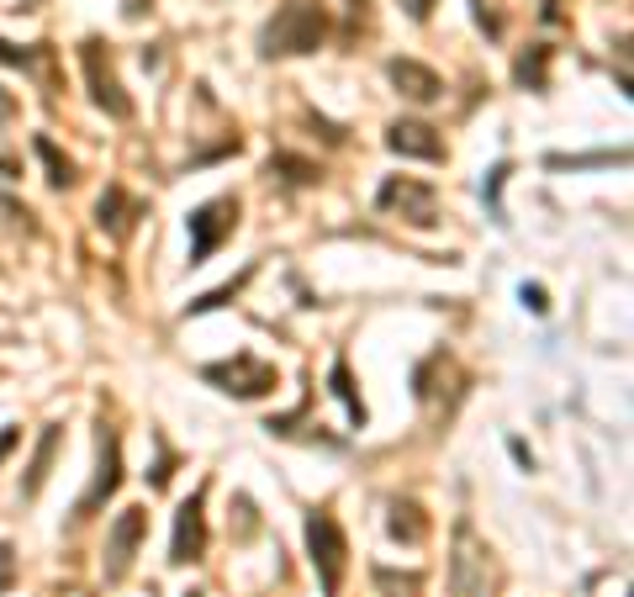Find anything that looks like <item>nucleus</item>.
<instances>
[{
    "label": "nucleus",
    "instance_id": "1",
    "mask_svg": "<svg viewBox=\"0 0 634 597\" xmlns=\"http://www.w3.org/2000/svg\"><path fill=\"white\" fill-rule=\"evenodd\" d=\"M323 37H328V11L312 6V0H286L259 32V53L265 59H296V53H317Z\"/></svg>",
    "mask_w": 634,
    "mask_h": 597
},
{
    "label": "nucleus",
    "instance_id": "2",
    "mask_svg": "<svg viewBox=\"0 0 634 597\" xmlns=\"http://www.w3.org/2000/svg\"><path fill=\"white\" fill-rule=\"evenodd\" d=\"M307 555H312L317 582H323V597H339L344 566H349V539H344L339 518H333L328 508H312L307 513Z\"/></svg>",
    "mask_w": 634,
    "mask_h": 597
},
{
    "label": "nucleus",
    "instance_id": "3",
    "mask_svg": "<svg viewBox=\"0 0 634 597\" xmlns=\"http://www.w3.org/2000/svg\"><path fill=\"white\" fill-rule=\"evenodd\" d=\"M201 381H212L217 391H228V397H270L275 386H281V370H275L270 360H259V354H233V360H222V365H207L201 370Z\"/></svg>",
    "mask_w": 634,
    "mask_h": 597
},
{
    "label": "nucleus",
    "instance_id": "4",
    "mask_svg": "<svg viewBox=\"0 0 634 597\" xmlns=\"http://www.w3.org/2000/svg\"><path fill=\"white\" fill-rule=\"evenodd\" d=\"M80 64H85V85H90V101H96L111 122H127L133 117V101H127V90L117 80V69H111V53L101 37H90V43L80 48Z\"/></svg>",
    "mask_w": 634,
    "mask_h": 597
},
{
    "label": "nucleus",
    "instance_id": "5",
    "mask_svg": "<svg viewBox=\"0 0 634 597\" xmlns=\"http://www.w3.org/2000/svg\"><path fill=\"white\" fill-rule=\"evenodd\" d=\"M376 207L381 212H402V222H413V228H434V222H439V191L428 180L391 175L376 191Z\"/></svg>",
    "mask_w": 634,
    "mask_h": 597
},
{
    "label": "nucleus",
    "instance_id": "6",
    "mask_svg": "<svg viewBox=\"0 0 634 597\" xmlns=\"http://www.w3.org/2000/svg\"><path fill=\"white\" fill-rule=\"evenodd\" d=\"M185 228H191V265H207L222 238L238 228V196H217L207 207H196L185 217Z\"/></svg>",
    "mask_w": 634,
    "mask_h": 597
},
{
    "label": "nucleus",
    "instance_id": "7",
    "mask_svg": "<svg viewBox=\"0 0 634 597\" xmlns=\"http://www.w3.org/2000/svg\"><path fill=\"white\" fill-rule=\"evenodd\" d=\"M143 534H148V513L143 508H122L117 524H111V534H106V561H101L106 587H117L122 576L133 571V555L143 545Z\"/></svg>",
    "mask_w": 634,
    "mask_h": 597
},
{
    "label": "nucleus",
    "instance_id": "8",
    "mask_svg": "<svg viewBox=\"0 0 634 597\" xmlns=\"http://www.w3.org/2000/svg\"><path fill=\"white\" fill-rule=\"evenodd\" d=\"M450 592L455 597H481L487 592V545L476 539V529L455 524V555H450Z\"/></svg>",
    "mask_w": 634,
    "mask_h": 597
},
{
    "label": "nucleus",
    "instance_id": "9",
    "mask_svg": "<svg viewBox=\"0 0 634 597\" xmlns=\"http://www.w3.org/2000/svg\"><path fill=\"white\" fill-rule=\"evenodd\" d=\"M96 450H101V460H96V481H90V492L80 497L74 518L101 513V502H111V497H117V487H122V439H117V428H111V423H101Z\"/></svg>",
    "mask_w": 634,
    "mask_h": 597
},
{
    "label": "nucleus",
    "instance_id": "10",
    "mask_svg": "<svg viewBox=\"0 0 634 597\" xmlns=\"http://www.w3.org/2000/svg\"><path fill=\"white\" fill-rule=\"evenodd\" d=\"M207 555V487H196L191 497L180 502L175 513V539H170V561L175 566H191Z\"/></svg>",
    "mask_w": 634,
    "mask_h": 597
},
{
    "label": "nucleus",
    "instance_id": "11",
    "mask_svg": "<svg viewBox=\"0 0 634 597\" xmlns=\"http://www.w3.org/2000/svg\"><path fill=\"white\" fill-rule=\"evenodd\" d=\"M386 148H391L397 159H428V164H439V159H444L439 127L413 122V117H402V122H391V127H386Z\"/></svg>",
    "mask_w": 634,
    "mask_h": 597
},
{
    "label": "nucleus",
    "instance_id": "12",
    "mask_svg": "<svg viewBox=\"0 0 634 597\" xmlns=\"http://www.w3.org/2000/svg\"><path fill=\"white\" fill-rule=\"evenodd\" d=\"M386 74H391V85H397V96L418 101V106H428V101L444 96V80L428 64H418V59H391Z\"/></svg>",
    "mask_w": 634,
    "mask_h": 597
},
{
    "label": "nucleus",
    "instance_id": "13",
    "mask_svg": "<svg viewBox=\"0 0 634 597\" xmlns=\"http://www.w3.org/2000/svg\"><path fill=\"white\" fill-rule=\"evenodd\" d=\"M143 217V201H133L122 191V185H106L101 191V201H96V222H101V233H111V238H127V228Z\"/></svg>",
    "mask_w": 634,
    "mask_h": 597
},
{
    "label": "nucleus",
    "instance_id": "14",
    "mask_svg": "<svg viewBox=\"0 0 634 597\" xmlns=\"http://www.w3.org/2000/svg\"><path fill=\"white\" fill-rule=\"evenodd\" d=\"M59 439H64V428H59V423H48V428H43V439H37L32 465H27V481H22V497H27V502L43 492V481H48V471H53V455H59Z\"/></svg>",
    "mask_w": 634,
    "mask_h": 597
},
{
    "label": "nucleus",
    "instance_id": "15",
    "mask_svg": "<svg viewBox=\"0 0 634 597\" xmlns=\"http://www.w3.org/2000/svg\"><path fill=\"white\" fill-rule=\"evenodd\" d=\"M32 154L48 164V185H53V191H69V185H74V159L59 154V143H53V138H32Z\"/></svg>",
    "mask_w": 634,
    "mask_h": 597
},
{
    "label": "nucleus",
    "instance_id": "16",
    "mask_svg": "<svg viewBox=\"0 0 634 597\" xmlns=\"http://www.w3.org/2000/svg\"><path fill=\"white\" fill-rule=\"evenodd\" d=\"M328 381H333V397H339V402H344V413H349V423H354V428H365V418H370V413H365L360 391H354V376H349V360H333V376H328Z\"/></svg>",
    "mask_w": 634,
    "mask_h": 597
},
{
    "label": "nucleus",
    "instance_id": "17",
    "mask_svg": "<svg viewBox=\"0 0 634 597\" xmlns=\"http://www.w3.org/2000/svg\"><path fill=\"white\" fill-rule=\"evenodd\" d=\"M423 534H428V524H423V508H418V502H391V539H407V545H418Z\"/></svg>",
    "mask_w": 634,
    "mask_h": 597
},
{
    "label": "nucleus",
    "instance_id": "18",
    "mask_svg": "<svg viewBox=\"0 0 634 597\" xmlns=\"http://www.w3.org/2000/svg\"><path fill=\"white\" fill-rule=\"evenodd\" d=\"M545 69H550V48L545 43H534L529 53H524V59H518V85H524V90H545Z\"/></svg>",
    "mask_w": 634,
    "mask_h": 597
},
{
    "label": "nucleus",
    "instance_id": "19",
    "mask_svg": "<svg viewBox=\"0 0 634 597\" xmlns=\"http://www.w3.org/2000/svg\"><path fill=\"white\" fill-rule=\"evenodd\" d=\"M275 170H281L291 185H317V180H323V170H317L312 159H296V154H275V159H270V175H275Z\"/></svg>",
    "mask_w": 634,
    "mask_h": 597
},
{
    "label": "nucleus",
    "instance_id": "20",
    "mask_svg": "<svg viewBox=\"0 0 634 597\" xmlns=\"http://www.w3.org/2000/svg\"><path fill=\"white\" fill-rule=\"evenodd\" d=\"M376 587L381 592H391V597H418V576H397V571H386V566H376Z\"/></svg>",
    "mask_w": 634,
    "mask_h": 597
},
{
    "label": "nucleus",
    "instance_id": "21",
    "mask_svg": "<svg viewBox=\"0 0 634 597\" xmlns=\"http://www.w3.org/2000/svg\"><path fill=\"white\" fill-rule=\"evenodd\" d=\"M249 275H254V265H249L244 275H238V281H228V286H217L212 296H201V302H191V312H212V307H222V302H233V296L244 291V281H249Z\"/></svg>",
    "mask_w": 634,
    "mask_h": 597
},
{
    "label": "nucleus",
    "instance_id": "22",
    "mask_svg": "<svg viewBox=\"0 0 634 597\" xmlns=\"http://www.w3.org/2000/svg\"><path fill=\"white\" fill-rule=\"evenodd\" d=\"M550 164H555V170H592V164H624V154H576V159L555 154Z\"/></svg>",
    "mask_w": 634,
    "mask_h": 597
},
{
    "label": "nucleus",
    "instance_id": "23",
    "mask_svg": "<svg viewBox=\"0 0 634 597\" xmlns=\"http://www.w3.org/2000/svg\"><path fill=\"white\" fill-rule=\"evenodd\" d=\"M508 175H513L508 164H497V170L487 175V201H492V217H497V222H502V201H497V196H502V180H508Z\"/></svg>",
    "mask_w": 634,
    "mask_h": 597
},
{
    "label": "nucleus",
    "instance_id": "24",
    "mask_svg": "<svg viewBox=\"0 0 634 597\" xmlns=\"http://www.w3.org/2000/svg\"><path fill=\"white\" fill-rule=\"evenodd\" d=\"M16 587V550L0 539V592H11Z\"/></svg>",
    "mask_w": 634,
    "mask_h": 597
},
{
    "label": "nucleus",
    "instance_id": "25",
    "mask_svg": "<svg viewBox=\"0 0 634 597\" xmlns=\"http://www.w3.org/2000/svg\"><path fill=\"white\" fill-rule=\"evenodd\" d=\"M0 64H22V69H32V64H37V53H32V48H16V43H6V37H0Z\"/></svg>",
    "mask_w": 634,
    "mask_h": 597
},
{
    "label": "nucleus",
    "instance_id": "26",
    "mask_svg": "<svg viewBox=\"0 0 634 597\" xmlns=\"http://www.w3.org/2000/svg\"><path fill=\"white\" fill-rule=\"evenodd\" d=\"M518 296H524V307H529V312H539V317L550 312V296H545V286H524Z\"/></svg>",
    "mask_w": 634,
    "mask_h": 597
},
{
    "label": "nucleus",
    "instance_id": "27",
    "mask_svg": "<svg viewBox=\"0 0 634 597\" xmlns=\"http://www.w3.org/2000/svg\"><path fill=\"white\" fill-rule=\"evenodd\" d=\"M407 6V16H413V22H428V11H434V0H402Z\"/></svg>",
    "mask_w": 634,
    "mask_h": 597
},
{
    "label": "nucleus",
    "instance_id": "28",
    "mask_svg": "<svg viewBox=\"0 0 634 597\" xmlns=\"http://www.w3.org/2000/svg\"><path fill=\"white\" fill-rule=\"evenodd\" d=\"M11 117H16V96H11L6 85H0V122H11Z\"/></svg>",
    "mask_w": 634,
    "mask_h": 597
},
{
    "label": "nucleus",
    "instance_id": "29",
    "mask_svg": "<svg viewBox=\"0 0 634 597\" xmlns=\"http://www.w3.org/2000/svg\"><path fill=\"white\" fill-rule=\"evenodd\" d=\"M16 439H22V428H0V460L11 455V444H16Z\"/></svg>",
    "mask_w": 634,
    "mask_h": 597
},
{
    "label": "nucleus",
    "instance_id": "30",
    "mask_svg": "<svg viewBox=\"0 0 634 597\" xmlns=\"http://www.w3.org/2000/svg\"><path fill=\"white\" fill-rule=\"evenodd\" d=\"M185 597H207V592H185Z\"/></svg>",
    "mask_w": 634,
    "mask_h": 597
}]
</instances>
